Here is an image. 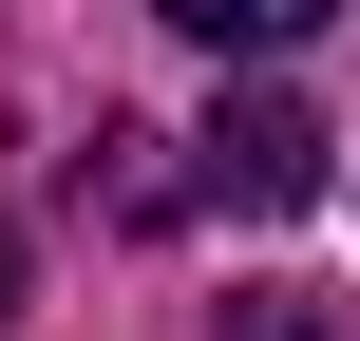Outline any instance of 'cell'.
<instances>
[{
  "mask_svg": "<svg viewBox=\"0 0 360 341\" xmlns=\"http://www.w3.org/2000/svg\"><path fill=\"white\" fill-rule=\"evenodd\" d=\"M323 190V114L304 95H228L209 114V209H304Z\"/></svg>",
  "mask_w": 360,
  "mask_h": 341,
  "instance_id": "6da1fadb",
  "label": "cell"
},
{
  "mask_svg": "<svg viewBox=\"0 0 360 341\" xmlns=\"http://www.w3.org/2000/svg\"><path fill=\"white\" fill-rule=\"evenodd\" d=\"M171 19H190L209 57H304V38H323V0H171Z\"/></svg>",
  "mask_w": 360,
  "mask_h": 341,
  "instance_id": "7a4b0ae2",
  "label": "cell"
},
{
  "mask_svg": "<svg viewBox=\"0 0 360 341\" xmlns=\"http://www.w3.org/2000/svg\"><path fill=\"white\" fill-rule=\"evenodd\" d=\"M95 190L114 209H171V133H95Z\"/></svg>",
  "mask_w": 360,
  "mask_h": 341,
  "instance_id": "3957f363",
  "label": "cell"
},
{
  "mask_svg": "<svg viewBox=\"0 0 360 341\" xmlns=\"http://www.w3.org/2000/svg\"><path fill=\"white\" fill-rule=\"evenodd\" d=\"M209 341H323V304H228Z\"/></svg>",
  "mask_w": 360,
  "mask_h": 341,
  "instance_id": "277c9868",
  "label": "cell"
},
{
  "mask_svg": "<svg viewBox=\"0 0 360 341\" xmlns=\"http://www.w3.org/2000/svg\"><path fill=\"white\" fill-rule=\"evenodd\" d=\"M0 323H19V228H0Z\"/></svg>",
  "mask_w": 360,
  "mask_h": 341,
  "instance_id": "5b68a950",
  "label": "cell"
}]
</instances>
